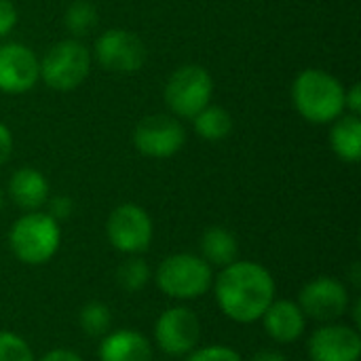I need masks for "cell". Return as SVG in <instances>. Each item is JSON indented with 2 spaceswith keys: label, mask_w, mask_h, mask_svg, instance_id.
Masks as SVG:
<instances>
[{
  "label": "cell",
  "mask_w": 361,
  "mask_h": 361,
  "mask_svg": "<svg viewBox=\"0 0 361 361\" xmlns=\"http://www.w3.org/2000/svg\"><path fill=\"white\" fill-rule=\"evenodd\" d=\"M214 296L222 315L235 324H256L277 298V283L267 267L254 260H235L214 275Z\"/></svg>",
  "instance_id": "1"
},
{
  "label": "cell",
  "mask_w": 361,
  "mask_h": 361,
  "mask_svg": "<svg viewBox=\"0 0 361 361\" xmlns=\"http://www.w3.org/2000/svg\"><path fill=\"white\" fill-rule=\"evenodd\" d=\"M292 104L307 123L330 125L345 114V85L326 70H302L292 85Z\"/></svg>",
  "instance_id": "2"
},
{
  "label": "cell",
  "mask_w": 361,
  "mask_h": 361,
  "mask_svg": "<svg viewBox=\"0 0 361 361\" xmlns=\"http://www.w3.org/2000/svg\"><path fill=\"white\" fill-rule=\"evenodd\" d=\"M157 288L171 300L190 302L203 298L214 286V269L197 254L180 252L165 256L154 275Z\"/></svg>",
  "instance_id": "3"
},
{
  "label": "cell",
  "mask_w": 361,
  "mask_h": 361,
  "mask_svg": "<svg viewBox=\"0 0 361 361\" xmlns=\"http://www.w3.org/2000/svg\"><path fill=\"white\" fill-rule=\"evenodd\" d=\"M61 245L59 222L47 212H25L8 231V247L13 256L25 267L47 264Z\"/></svg>",
  "instance_id": "4"
},
{
  "label": "cell",
  "mask_w": 361,
  "mask_h": 361,
  "mask_svg": "<svg viewBox=\"0 0 361 361\" xmlns=\"http://www.w3.org/2000/svg\"><path fill=\"white\" fill-rule=\"evenodd\" d=\"M91 74V51L78 38H63L40 59V80L59 93L78 89Z\"/></svg>",
  "instance_id": "5"
},
{
  "label": "cell",
  "mask_w": 361,
  "mask_h": 361,
  "mask_svg": "<svg viewBox=\"0 0 361 361\" xmlns=\"http://www.w3.org/2000/svg\"><path fill=\"white\" fill-rule=\"evenodd\" d=\"M214 97V78L207 68L186 63L176 68L163 89V99L176 118H192Z\"/></svg>",
  "instance_id": "6"
},
{
  "label": "cell",
  "mask_w": 361,
  "mask_h": 361,
  "mask_svg": "<svg viewBox=\"0 0 361 361\" xmlns=\"http://www.w3.org/2000/svg\"><path fill=\"white\" fill-rule=\"evenodd\" d=\"M106 237L116 252L125 256H142L152 243L154 224L144 207L135 203H121L106 220Z\"/></svg>",
  "instance_id": "7"
},
{
  "label": "cell",
  "mask_w": 361,
  "mask_h": 361,
  "mask_svg": "<svg viewBox=\"0 0 361 361\" xmlns=\"http://www.w3.org/2000/svg\"><path fill=\"white\" fill-rule=\"evenodd\" d=\"M152 338L167 357H186L199 347L201 322L197 313L184 305L169 307L157 317Z\"/></svg>",
  "instance_id": "8"
},
{
  "label": "cell",
  "mask_w": 361,
  "mask_h": 361,
  "mask_svg": "<svg viewBox=\"0 0 361 361\" xmlns=\"http://www.w3.org/2000/svg\"><path fill=\"white\" fill-rule=\"evenodd\" d=\"M296 302L307 319L330 324L343 319L349 313L351 294L347 283L341 281L338 277L322 275L302 286Z\"/></svg>",
  "instance_id": "9"
},
{
  "label": "cell",
  "mask_w": 361,
  "mask_h": 361,
  "mask_svg": "<svg viewBox=\"0 0 361 361\" xmlns=\"http://www.w3.org/2000/svg\"><path fill=\"white\" fill-rule=\"evenodd\" d=\"M133 148L148 159H171L186 144V129L173 114H148L133 129Z\"/></svg>",
  "instance_id": "10"
},
{
  "label": "cell",
  "mask_w": 361,
  "mask_h": 361,
  "mask_svg": "<svg viewBox=\"0 0 361 361\" xmlns=\"http://www.w3.org/2000/svg\"><path fill=\"white\" fill-rule=\"evenodd\" d=\"M93 55L97 63L114 74H133L144 68L146 63V44L144 40L125 27L106 30L97 40Z\"/></svg>",
  "instance_id": "11"
},
{
  "label": "cell",
  "mask_w": 361,
  "mask_h": 361,
  "mask_svg": "<svg viewBox=\"0 0 361 361\" xmlns=\"http://www.w3.org/2000/svg\"><path fill=\"white\" fill-rule=\"evenodd\" d=\"M311 361H360L361 334L353 324L330 322L315 328L307 341Z\"/></svg>",
  "instance_id": "12"
},
{
  "label": "cell",
  "mask_w": 361,
  "mask_h": 361,
  "mask_svg": "<svg viewBox=\"0 0 361 361\" xmlns=\"http://www.w3.org/2000/svg\"><path fill=\"white\" fill-rule=\"evenodd\" d=\"M40 80L38 55L21 42L0 44V93L23 95Z\"/></svg>",
  "instance_id": "13"
},
{
  "label": "cell",
  "mask_w": 361,
  "mask_h": 361,
  "mask_svg": "<svg viewBox=\"0 0 361 361\" xmlns=\"http://www.w3.org/2000/svg\"><path fill=\"white\" fill-rule=\"evenodd\" d=\"M267 336L277 345H292L307 332V317L298 302L288 298H275L260 317Z\"/></svg>",
  "instance_id": "14"
},
{
  "label": "cell",
  "mask_w": 361,
  "mask_h": 361,
  "mask_svg": "<svg viewBox=\"0 0 361 361\" xmlns=\"http://www.w3.org/2000/svg\"><path fill=\"white\" fill-rule=\"evenodd\" d=\"M99 361H154V347L152 343L137 330L125 328L114 330L102 336L99 349H97Z\"/></svg>",
  "instance_id": "15"
},
{
  "label": "cell",
  "mask_w": 361,
  "mask_h": 361,
  "mask_svg": "<svg viewBox=\"0 0 361 361\" xmlns=\"http://www.w3.org/2000/svg\"><path fill=\"white\" fill-rule=\"evenodd\" d=\"M8 199L23 212H38L49 199V180L34 167H19L11 173L6 186Z\"/></svg>",
  "instance_id": "16"
},
{
  "label": "cell",
  "mask_w": 361,
  "mask_h": 361,
  "mask_svg": "<svg viewBox=\"0 0 361 361\" xmlns=\"http://www.w3.org/2000/svg\"><path fill=\"white\" fill-rule=\"evenodd\" d=\"M201 258L214 269H224L239 260V241L226 226H209L203 231L199 241Z\"/></svg>",
  "instance_id": "17"
},
{
  "label": "cell",
  "mask_w": 361,
  "mask_h": 361,
  "mask_svg": "<svg viewBox=\"0 0 361 361\" xmlns=\"http://www.w3.org/2000/svg\"><path fill=\"white\" fill-rule=\"evenodd\" d=\"M330 146L334 154L345 163H360L361 159V121L360 114H341L330 123Z\"/></svg>",
  "instance_id": "18"
},
{
  "label": "cell",
  "mask_w": 361,
  "mask_h": 361,
  "mask_svg": "<svg viewBox=\"0 0 361 361\" xmlns=\"http://www.w3.org/2000/svg\"><path fill=\"white\" fill-rule=\"evenodd\" d=\"M192 127L197 135L205 142H220L226 140L233 131V116L226 108L207 104L201 112H197L192 118Z\"/></svg>",
  "instance_id": "19"
},
{
  "label": "cell",
  "mask_w": 361,
  "mask_h": 361,
  "mask_svg": "<svg viewBox=\"0 0 361 361\" xmlns=\"http://www.w3.org/2000/svg\"><path fill=\"white\" fill-rule=\"evenodd\" d=\"M78 326H80L82 334L89 336V338L106 336L110 332V328H112V311H110V307L99 302V300L87 302L78 311Z\"/></svg>",
  "instance_id": "20"
},
{
  "label": "cell",
  "mask_w": 361,
  "mask_h": 361,
  "mask_svg": "<svg viewBox=\"0 0 361 361\" xmlns=\"http://www.w3.org/2000/svg\"><path fill=\"white\" fill-rule=\"evenodd\" d=\"M152 279V271L142 256H129L116 269V283L125 292H142Z\"/></svg>",
  "instance_id": "21"
},
{
  "label": "cell",
  "mask_w": 361,
  "mask_h": 361,
  "mask_svg": "<svg viewBox=\"0 0 361 361\" xmlns=\"http://www.w3.org/2000/svg\"><path fill=\"white\" fill-rule=\"evenodd\" d=\"M63 25L72 38H82L97 25V8L89 0H74L63 13Z\"/></svg>",
  "instance_id": "22"
},
{
  "label": "cell",
  "mask_w": 361,
  "mask_h": 361,
  "mask_svg": "<svg viewBox=\"0 0 361 361\" xmlns=\"http://www.w3.org/2000/svg\"><path fill=\"white\" fill-rule=\"evenodd\" d=\"M0 361H36V357L23 336L0 330Z\"/></svg>",
  "instance_id": "23"
},
{
  "label": "cell",
  "mask_w": 361,
  "mask_h": 361,
  "mask_svg": "<svg viewBox=\"0 0 361 361\" xmlns=\"http://www.w3.org/2000/svg\"><path fill=\"white\" fill-rule=\"evenodd\" d=\"M184 361H243L241 353L226 345H205L190 351Z\"/></svg>",
  "instance_id": "24"
},
{
  "label": "cell",
  "mask_w": 361,
  "mask_h": 361,
  "mask_svg": "<svg viewBox=\"0 0 361 361\" xmlns=\"http://www.w3.org/2000/svg\"><path fill=\"white\" fill-rule=\"evenodd\" d=\"M47 214L57 220V222H63L68 220L72 214H74V199L68 197V195H55V197H49L47 199Z\"/></svg>",
  "instance_id": "25"
},
{
  "label": "cell",
  "mask_w": 361,
  "mask_h": 361,
  "mask_svg": "<svg viewBox=\"0 0 361 361\" xmlns=\"http://www.w3.org/2000/svg\"><path fill=\"white\" fill-rule=\"evenodd\" d=\"M17 19H19V13L13 0H0V38L13 32V27L17 25Z\"/></svg>",
  "instance_id": "26"
},
{
  "label": "cell",
  "mask_w": 361,
  "mask_h": 361,
  "mask_svg": "<svg viewBox=\"0 0 361 361\" xmlns=\"http://www.w3.org/2000/svg\"><path fill=\"white\" fill-rule=\"evenodd\" d=\"M13 146H15V142H13L11 129L4 123H0V167H4L8 163V159L13 154Z\"/></svg>",
  "instance_id": "27"
},
{
  "label": "cell",
  "mask_w": 361,
  "mask_h": 361,
  "mask_svg": "<svg viewBox=\"0 0 361 361\" xmlns=\"http://www.w3.org/2000/svg\"><path fill=\"white\" fill-rule=\"evenodd\" d=\"M345 112L360 114L361 112V85L353 82L349 89H345Z\"/></svg>",
  "instance_id": "28"
},
{
  "label": "cell",
  "mask_w": 361,
  "mask_h": 361,
  "mask_svg": "<svg viewBox=\"0 0 361 361\" xmlns=\"http://www.w3.org/2000/svg\"><path fill=\"white\" fill-rule=\"evenodd\" d=\"M36 361H85L78 353L70 351V349H51L47 351L40 360Z\"/></svg>",
  "instance_id": "29"
},
{
  "label": "cell",
  "mask_w": 361,
  "mask_h": 361,
  "mask_svg": "<svg viewBox=\"0 0 361 361\" xmlns=\"http://www.w3.org/2000/svg\"><path fill=\"white\" fill-rule=\"evenodd\" d=\"M250 361H288V357L277 349H262V351H256Z\"/></svg>",
  "instance_id": "30"
},
{
  "label": "cell",
  "mask_w": 361,
  "mask_h": 361,
  "mask_svg": "<svg viewBox=\"0 0 361 361\" xmlns=\"http://www.w3.org/2000/svg\"><path fill=\"white\" fill-rule=\"evenodd\" d=\"M4 207V190L0 188V209Z\"/></svg>",
  "instance_id": "31"
}]
</instances>
